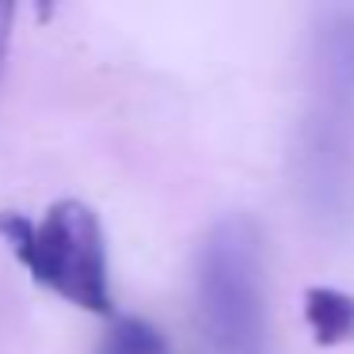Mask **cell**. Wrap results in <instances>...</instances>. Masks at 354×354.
<instances>
[{
	"label": "cell",
	"mask_w": 354,
	"mask_h": 354,
	"mask_svg": "<svg viewBox=\"0 0 354 354\" xmlns=\"http://www.w3.org/2000/svg\"><path fill=\"white\" fill-rule=\"evenodd\" d=\"M301 176L324 217H343L354 194V16L316 31L313 107L301 138Z\"/></svg>",
	"instance_id": "1"
},
{
	"label": "cell",
	"mask_w": 354,
	"mask_h": 354,
	"mask_svg": "<svg viewBox=\"0 0 354 354\" xmlns=\"http://www.w3.org/2000/svg\"><path fill=\"white\" fill-rule=\"evenodd\" d=\"M0 236L42 290L95 316L115 308L107 240L88 202L62 198L39 221L24 214H0Z\"/></svg>",
	"instance_id": "2"
},
{
	"label": "cell",
	"mask_w": 354,
	"mask_h": 354,
	"mask_svg": "<svg viewBox=\"0 0 354 354\" xmlns=\"http://www.w3.org/2000/svg\"><path fill=\"white\" fill-rule=\"evenodd\" d=\"M198 313L217 354H263V236L252 217L229 214L206 232L198 248Z\"/></svg>",
	"instance_id": "3"
},
{
	"label": "cell",
	"mask_w": 354,
	"mask_h": 354,
	"mask_svg": "<svg viewBox=\"0 0 354 354\" xmlns=\"http://www.w3.org/2000/svg\"><path fill=\"white\" fill-rule=\"evenodd\" d=\"M305 324L320 346L354 343V297L331 286L305 290Z\"/></svg>",
	"instance_id": "4"
},
{
	"label": "cell",
	"mask_w": 354,
	"mask_h": 354,
	"mask_svg": "<svg viewBox=\"0 0 354 354\" xmlns=\"http://www.w3.org/2000/svg\"><path fill=\"white\" fill-rule=\"evenodd\" d=\"M100 354H171V346L156 324L141 316H118L103 335Z\"/></svg>",
	"instance_id": "5"
},
{
	"label": "cell",
	"mask_w": 354,
	"mask_h": 354,
	"mask_svg": "<svg viewBox=\"0 0 354 354\" xmlns=\"http://www.w3.org/2000/svg\"><path fill=\"white\" fill-rule=\"evenodd\" d=\"M12 24H16V4H0V77H4V62H8Z\"/></svg>",
	"instance_id": "6"
}]
</instances>
